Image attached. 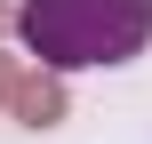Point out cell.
<instances>
[{"label": "cell", "mask_w": 152, "mask_h": 144, "mask_svg": "<svg viewBox=\"0 0 152 144\" xmlns=\"http://www.w3.org/2000/svg\"><path fill=\"white\" fill-rule=\"evenodd\" d=\"M8 112H16L24 128L64 120V88H56V72H16V80H8Z\"/></svg>", "instance_id": "7a4b0ae2"}, {"label": "cell", "mask_w": 152, "mask_h": 144, "mask_svg": "<svg viewBox=\"0 0 152 144\" xmlns=\"http://www.w3.org/2000/svg\"><path fill=\"white\" fill-rule=\"evenodd\" d=\"M8 80H16V64H8V56H0V104H8Z\"/></svg>", "instance_id": "3957f363"}, {"label": "cell", "mask_w": 152, "mask_h": 144, "mask_svg": "<svg viewBox=\"0 0 152 144\" xmlns=\"http://www.w3.org/2000/svg\"><path fill=\"white\" fill-rule=\"evenodd\" d=\"M16 40L40 56V72H80V64H128L152 40V0H24Z\"/></svg>", "instance_id": "6da1fadb"}, {"label": "cell", "mask_w": 152, "mask_h": 144, "mask_svg": "<svg viewBox=\"0 0 152 144\" xmlns=\"http://www.w3.org/2000/svg\"><path fill=\"white\" fill-rule=\"evenodd\" d=\"M0 32H8V8H0Z\"/></svg>", "instance_id": "277c9868"}]
</instances>
